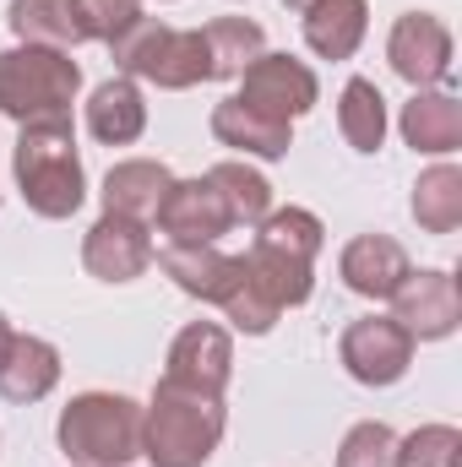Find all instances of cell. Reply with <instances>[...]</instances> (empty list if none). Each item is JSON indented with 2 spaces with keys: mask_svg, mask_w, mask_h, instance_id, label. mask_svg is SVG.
I'll use <instances>...</instances> for the list:
<instances>
[{
  "mask_svg": "<svg viewBox=\"0 0 462 467\" xmlns=\"http://www.w3.org/2000/svg\"><path fill=\"white\" fill-rule=\"evenodd\" d=\"M11 174H16V191H22L27 213H38V218H49V223L82 213V202H88V169H82L71 119L16 125Z\"/></svg>",
  "mask_w": 462,
  "mask_h": 467,
  "instance_id": "obj_1",
  "label": "cell"
},
{
  "mask_svg": "<svg viewBox=\"0 0 462 467\" xmlns=\"http://www.w3.org/2000/svg\"><path fill=\"white\" fill-rule=\"evenodd\" d=\"M229 408L224 397L180 391L169 380L152 386V402L142 408V457L152 467H207L224 446Z\"/></svg>",
  "mask_w": 462,
  "mask_h": 467,
  "instance_id": "obj_2",
  "label": "cell"
},
{
  "mask_svg": "<svg viewBox=\"0 0 462 467\" xmlns=\"http://www.w3.org/2000/svg\"><path fill=\"white\" fill-rule=\"evenodd\" d=\"M55 441L71 467H131L142 457V402L120 391H77L55 419Z\"/></svg>",
  "mask_w": 462,
  "mask_h": 467,
  "instance_id": "obj_3",
  "label": "cell"
},
{
  "mask_svg": "<svg viewBox=\"0 0 462 467\" xmlns=\"http://www.w3.org/2000/svg\"><path fill=\"white\" fill-rule=\"evenodd\" d=\"M110 55H115L120 77L152 82L163 93H185V88L213 82V55H207L202 27H169L158 16H142L131 33H120L110 44Z\"/></svg>",
  "mask_w": 462,
  "mask_h": 467,
  "instance_id": "obj_4",
  "label": "cell"
},
{
  "mask_svg": "<svg viewBox=\"0 0 462 467\" xmlns=\"http://www.w3.org/2000/svg\"><path fill=\"white\" fill-rule=\"evenodd\" d=\"M82 93V66L60 49L11 44L0 49V115L16 125L71 119V104Z\"/></svg>",
  "mask_w": 462,
  "mask_h": 467,
  "instance_id": "obj_5",
  "label": "cell"
},
{
  "mask_svg": "<svg viewBox=\"0 0 462 467\" xmlns=\"http://www.w3.org/2000/svg\"><path fill=\"white\" fill-rule=\"evenodd\" d=\"M234 99H239L245 109H256V115L294 125V119H305L321 104V82H316V71H310L305 60L278 55V49H261V55L239 71V93H234Z\"/></svg>",
  "mask_w": 462,
  "mask_h": 467,
  "instance_id": "obj_6",
  "label": "cell"
},
{
  "mask_svg": "<svg viewBox=\"0 0 462 467\" xmlns=\"http://www.w3.org/2000/svg\"><path fill=\"white\" fill-rule=\"evenodd\" d=\"M452 27L436 11H403L386 33V66L419 93V88H452Z\"/></svg>",
  "mask_w": 462,
  "mask_h": 467,
  "instance_id": "obj_7",
  "label": "cell"
},
{
  "mask_svg": "<svg viewBox=\"0 0 462 467\" xmlns=\"http://www.w3.org/2000/svg\"><path fill=\"white\" fill-rule=\"evenodd\" d=\"M414 337L392 321V316H359V321H348L343 337H338V358H343L348 380H359V386H397L403 375H408V364H414Z\"/></svg>",
  "mask_w": 462,
  "mask_h": 467,
  "instance_id": "obj_8",
  "label": "cell"
},
{
  "mask_svg": "<svg viewBox=\"0 0 462 467\" xmlns=\"http://www.w3.org/2000/svg\"><path fill=\"white\" fill-rule=\"evenodd\" d=\"M386 305H392V321L414 343H446L462 327V294H457V277L446 266H414L408 283Z\"/></svg>",
  "mask_w": 462,
  "mask_h": 467,
  "instance_id": "obj_9",
  "label": "cell"
},
{
  "mask_svg": "<svg viewBox=\"0 0 462 467\" xmlns=\"http://www.w3.org/2000/svg\"><path fill=\"white\" fill-rule=\"evenodd\" d=\"M163 380L180 391H202V397H224L234 380V337L218 321H191L174 332L169 358H163Z\"/></svg>",
  "mask_w": 462,
  "mask_h": 467,
  "instance_id": "obj_10",
  "label": "cell"
},
{
  "mask_svg": "<svg viewBox=\"0 0 462 467\" xmlns=\"http://www.w3.org/2000/svg\"><path fill=\"white\" fill-rule=\"evenodd\" d=\"M152 223L163 234V244H218L224 234H234L229 207H224V196H218V185L207 174L174 180Z\"/></svg>",
  "mask_w": 462,
  "mask_h": 467,
  "instance_id": "obj_11",
  "label": "cell"
},
{
  "mask_svg": "<svg viewBox=\"0 0 462 467\" xmlns=\"http://www.w3.org/2000/svg\"><path fill=\"white\" fill-rule=\"evenodd\" d=\"M152 255H158L152 250V223H136V218L104 213L93 229L82 234V266L99 283H136L152 266Z\"/></svg>",
  "mask_w": 462,
  "mask_h": 467,
  "instance_id": "obj_12",
  "label": "cell"
},
{
  "mask_svg": "<svg viewBox=\"0 0 462 467\" xmlns=\"http://www.w3.org/2000/svg\"><path fill=\"white\" fill-rule=\"evenodd\" d=\"M408 272H414V261H408V250L392 234H353L343 244V255H338L343 288L359 294V299H375V305L392 299L408 283Z\"/></svg>",
  "mask_w": 462,
  "mask_h": 467,
  "instance_id": "obj_13",
  "label": "cell"
},
{
  "mask_svg": "<svg viewBox=\"0 0 462 467\" xmlns=\"http://www.w3.org/2000/svg\"><path fill=\"white\" fill-rule=\"evenodd\" d=\"M158 266H163V277L185 299H202L213 310H224V299H229L234 283H239V255L218 250V244H163Z\"/></svg>",
  "mask_w": 462,
  "mask_h": 467,
  "instance_id": "obj_14",
  "label": "cell"
},
{
  "mask_svg": "<svg viewBox=\"0 0 462 467\" xmlns=\"http://www.w3.org/2000/svg\"><path fill=\"white\" fill-rule=\"evenodd\" d=\"M397 130L414 152L425 158H452L462 147V99L452 88H419L403 115H397Z\"/></svg>",
  "mask_w": 462,
  "mask_h": 467,
  "instance_id": "obj_15",
  "label": "cell"
},
{
  "mask_svg": "<svg viewBox=\"0 0 462 467\" xmlns=\"http://www.w3.org/2000/svg\"><path fill=\"white\" fill-rule=\"evenodd\" d=\"M169 185H174L169 163H158V158H120L115 169L104 174L99 202H104V213H115V218L152 223L158 207H163V196H169Z\"/></svg>",
  "mask_w": 462,
  "mask_h": 467,
  "instance_id": "obj_16",
  "label": "cell"
},
{
  "mask_svg": "<svg viewBox=\"0 0 462 467\" xmlns=\"http://www.w3.org/2000/svg\"><path fill=\"white\" fill-rule=\"evenodd\" d=\"M5 27H11L16 44H38V49H60V55L93 44L77 0H11L5 5Z\"/></svg>",
  "mask_w": 462,
  "mask_h": 467,
  "instance_id": "obj_17",
  "label": "cell"
},
{
  "mask_svg": "<svg viewBox=\"0 0 462 467\" xmlns=\"http://www.w3.org/2000/svg\"><path fill=\"white\" fill-rule=\"evenodd\" d=\"M299 33L316 60H353L370 33V5L364 0H316L310 11H299Z\"/></svg>",
  "mask_w": 462,
  "mask_h": 467,
  "instance_id": "obj_18",
  "label": "cell"
},
{
  "mask_svg": "<svg viewBox=\"0 0 462 467\" xmlns=\"http://www.w3.org/2000/svg\"><path fill=\"white\" fill-rule=\"evenodd\" d=\"M147 130V99L131 77H110L88 93V136L99 147H131Z\"/></svg>",
  "mask_w": 462,
  "mask_h": 467,
  "instance_id": "obj_19",
  "label": "cell"
},
{
  "mask_svg": "<svg viewBox=\"0 0 462 467\" xmlns=\"http://www.w3.org/2000/svg\"><path fill=\"white\" fill-rule=\"evenodd\" d=\"M55 386H60V348H55L49 337L16 332L5 364H0V397L27 408V402H44Z\"/></svg>",
  "mask_w": 462,
  "mask_h": 467,
  "instance_id": "obj_20",
  "label": "cell"
},
{
  "mask_svg": "<svg viewBox=\"0 0 462 467\" xmlns=\"http://www.w3.org/2000/svg\"><path fill=\"white\" fill-rule=\"evenodd\" d=\"M213 136H218L224 147H234V152H245V158H261V163H278V158H289V147H294V125L256 115V109H245L239 99H224V104L213 109Z\"/></svg>",
  "mask_w": 462,
  "mask_h": 467,
  "instance_id": "obj_21",
  "label": "cell"
},
{
  "mask_svg": "<svg viewBox=\"0 0 462 467\" xmlns=\"http://www.w3.org/2000/svg\"><path fill=\"white\" fill-rule=\"evenodd\" d=\"M408 213L425 234H457L462 229V169L457 163H430L419 180H414V196H408Z\"/></svg>",
  "mask_w": 462,
  "mask_h": 467,
  "instance_id": "obj_22",
  "label": "cell"
},
{
  "mask_svg": "<svg viewBox=\"0 0 462 467\" xmlns=\"http://www.w3.org/2000/svg\"><path fill=\"white\" fill-rule=\"evenodd\" d=\"M386 93L370 82V77H348L343 93H338V130L353 152H381L386 147Z\"/></svg>",
  "mask_w": 462,
  "mask_h": 467,
  "instance_id": "obj_23",
  "label": "cell"
},
{
  "mask_svg": "<svg viewBox=\"0 0 462 467\" xmlns=\"http://www.w3.org/2000/svg\"><path fill=\"white\" fill-rule=\"evenodd\" d=\"M207 180L218 185V196H224V207H229L234 229H256V223L272 213V180H267L261 169L229 158V163H213Z\"/></svg>",
  "mask_w": 462,
  "mask_h": 467,
  "instance_id": "obj_24",
  "label": "cell"
},
{
  "mask_svg": "<svg viewBox=\"0 0 462 467\" xmlns=\"http://www.w3.org/2000/svg\"><path fill=\"white\" fill-rule=\"evenodd\" d=\"M202 38H207V55H213V82H239V71L267 49V33L250 16H213L202 27Z\"/></svg>",
  "mask_w": 462,
  "mask_h": 467,
  "instance_id": "obj_25",
  "label": "cell"
},
{
  "mask_svg": "<svg viewBox=\"0 0 462 467\" xmlns=\"http://www.w3.org/2000/svg\"><path fill=\"white\" fill-rule=\"evenodd\" d=\"M462 430L457 424H419L414 435H397V467H457Z\"/></svg>",
  "mask_w": 462,
  "mask_h": 467,
  "instance_id": "obj_26",
  "label": "cell"
},
{
  "mask_svg": "<svg viewBox=\"0 0 462 467\" xmlns=\"http://www.w3.org/2000/svg\"><path fill=\"white\" fill-rule=\"evenodd\" d=\"M338 467H397V430L381 419L353 424L338 446Z\"/></svg>",
  "mask_w": 462,
  "mask_h": 467,
  "instance_id": "obj_27",
  "label": "cell"
},
{
  "mask_svg": "<svg viewBox=\"0 0 462 467\" xmlns=\"http://www.w3.org/2000/svg\"><path fill=\"white\" fill-rule=\"evenodd\" d=\"M82 5V22H88V38L93 44H115L120 33H131L147 11H142V0H77Z\"/></svg>",
  "mask_w": 462,
  "mask_h": 467,
  "instance_id": "obj_28",
  "label": "cell"
},
{
  "mask_svg": "<svg viewBox=\"0 0 462 467\" xmlns=\"http://www.w3.org/2000/svg\"><path fill=\"white\" fill-rule=\"evenodd\" d=\"M11 337H16V332H11V321H5V310H0V364H5V353H11Z\"/></svg>",
  "mask_w": 462,
  "mask_h": 467,
  "instance_id": "obj_29",
  "label": "cell"
},
{
  "mask_svg": "<svg viewBox=\"0 0 462 467\" xmlns=\"http://www.w3.org/2000/svg\"><path fill=\"white\" fill-rule=\"evenodd\" d=\"M283 5H289V11H310L316 0H283Z\"/></svg>",
  "mask_w": 462,
  "mask_h": 467,
  "instance_id": "obj_30",
  "label": "cell"
}]
</instances>
